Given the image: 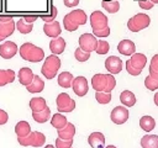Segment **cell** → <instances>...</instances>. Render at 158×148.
Here are the masks:
<instances>
[{"mask_svg":"<svg viewBox=\"0 0 158 148\" xmlns=\"http://www.w3.org/2000/svg\"><path fill=\"white\" fill-rule=\"evenodd\" d=\"M67 122H68V121H67V117L63 116V115H60L59 112L56 113V115H53L52 118H51V125H52L54 128H57V130L63 128V127L67 125Z\"/></svg>","mask_w":158,"mask_h":148,"instance_id":"obj_31","label":"cell"},{"mask_svg":"<svg viewBox=\"0 0 158 148\" xmlns=\"http://www.w3.org/2000/svg\"><path fill=\"white\" fill-rule=\"evenodd\" d=\"M57 132H58V138L64 139V141H69V139H73V137L75 134V127L73 123L67 122V125L63 128L57 130Z\"/></svg>","mask_w":158,"mask_h":148,"instance_id":"obj_15","label":"cell"},{"mask_svg":"<svg viewBox=\"0 0 158 148\" xmlns=\"http://www.w3.org/2000/svg\"><path fill=\"white\" fill-rule=\"evenodd\" d=\"M64 48H65V41L62 37H56L49 42V49L54 56L63 53Z\"/></svg>","mask_w":158,"mask_h":148,"instance_id":"obj_18","label":"cell"},{"mask_svg":"<svg viewBox=\"0 0 158 148\" xmlns=\"http://www.w3.org/2000/svg\"><path fill=\"white\" fill-rule=\"evenodd\" d=\"M116 86V80L111 74H106V85L104 88V92H111L114 88Z\"/></svg>","mask_w":158,"mask_h":148,"instance_id":"obj_37","label":"cell"},{"mask_svg":"<svg viewBox=\"0 0 158 148\" xmlns=\"http://www.w3.org/2000/svg\"><path fill=\"white\" fill-rule=\"evenodd\" d=\"M33 75H35V74H33L32 69H30V68H27V67L21 68V69L19 70V74H17L20 84H22V85H25V86H27V85L31 84V81H32V79H33Z\"/></svg>","mask_w":158,"mask_h":148,"instance_id":"obj_16","label":"cell"},{"mask_svg":"<svg viewBox=\"0 0 158 148\" xmlns=\"http://www.w3.org/2000/svg\"><path fill=\"white\" fill-rule=\"evenodd\" d=\"M110 35V27H105V28H100V30H93V36L96 37H107Z\"/></svg>","mask_w":158,"mask_h":148,"instance_id":"obj_41","label":"cell"},{"mask_svg":"<svg viewBox=\"0 0 158 148\" xmlns=\"http://www.w3.org/2000/svg\"><path fill=\"white\" fill-rule=\"evenodd\" d=\"M15 80V72L12 69L2 70L0 69V86L6 85L7 83H12Z\"/></svg>","mask_w":158,"mask_h":148,"instance_id":"obj_27","label":"cell"},{"mask_svg":"<svg viewBox=\"0 0 158 148\" xmlns=\"http://www.w3.org/2000/svg\"><path fill=\"white\" fill-rule=\"evenodd\" d=\"M144 85L148 90H157L158 89V79H154V78L148 75L144 79Z\"/></svg>","mask_w":158,"mask_h":148,"instance_id":"obj_39","label":"cell"},{"mask_svg":"<svg viewBox=\"0 0 158 148\" xmlns=\"http://www.w3.org/2000/svg\"><path fill=\"white\" fill-rule=\"evenodd\" d=\"M157 99H158V94H156V95H154V102H156V105L158 104V100H157Z\"/></svg>","mask_w":158,"mask_h":148,"instance_id":"obj_50","label":"cell"},{"mask_svg":"<svg viewBox=\"0 0 158 148\" xmlns=\"http://www.w3.org/2000/svg\"><path fill=\"white\" fill-rule=\"evenodd\" d=\"M46 106H47V104L43 97H32L30 100V109L32 110V112L42 111Z\"/></svg>","mask_w":158,"mask_h":148,"instance_id":"obj_29","label":"cell"},{"mask_svg":"<svg viewBox=\"0 0 158 148\" xmlns=\"http://www.w3.org/2000/svg\"><path fill=\"white\" fill-rule=\"evenodd\" d=\"M89 20H90V25H91V28L93 30H100V28L107 27V17L101 11H94V12H91Z\"/></svg>","mask_w":158,"mask_h":148,"instance_id":"obj_6","label":"cell"},{"mask_svg":"<svg viewBox=\"0 0 158 148\" xmlns=\"http://www.w3.org/2000/svg\"><path fill=\"white\" fill-rule=\"evenodd\" d=\"M106 85V74H95L91 78V86L95 91H104V88Z\"/></svg>","mask_w":158,"mask_h":148,"instance_id":"obj_19","label":"cell"},{"mask_svg":"<svg viewBox=\"0 0 158 148\" xmlns=\"http://www.w3.org/2000/svg\"><path fill=\"white\" fill-rule=\"evenodd\" d=\"M37 18H38L37 16H32V15H31V16H23V17H22V20H23L26 23H32V22L36 21Z\"/></svg>","mask_w":158,"mask_h":148,"instance_id":"obj_48","label":"cell"},{"mask_svg":"<svg viewBox=\"0 0 158 148\" xmlns=\"http://www.w3.org/2000/svg\"><path fill=\"white\" fill-rule=\"evenodd\" d=\"M117 51L123 56H132L136 53V46L131 39H122L117 44Z\"/></svg>","mask_w":158,"mask_h":148,"instance_id":"obj_13","label":"cell"},{"mask_svg":"<svg viewBox=\"0 0 158 148\" xmlns=\"http://www.w3.org/2000/svg\"><path fill=\"white\" fill-rule=\"evenodd\" d=\"M152 4H158V0H149Z\"/></svg>","mask_w":158,"mask_h":148,"instance_id":"obj_51","label":"cell"},{"mask_svg":"<svg viewBox=\"0 0 158 148\" xmlns=\"http://www.w3.org/2000/svg\"><path fill=\"white\" fill-rule=\"evenodd\" d=\"M15 31V22L14 20L9 21V22H0V36L5 39L9 36H11Z\"/></svg>","mask_w":158,"mask_h":148,"instance_id":"obj_23","label":"cell"},{"mask_svg":"<svg viewBox=\"0 0 158 148\" xmlns=\"http://www.w3.org/2000/svg\"><path fill=\"white\" fill-rule=\"evenodd\" d=\"M79 1L80 0H64V5L67 7H74V6H77L79 4Z\"/></svg>","mask_w":158,"mask_h":148,"instance_id":"obj_47","label":"cell"},{"mask_svg":"<svg viewBox=\"0 0 158 148\" xmlns=\"http://www.w3.org/2000/svg\"><path fill=\"white\" fill-rule=\"evenodd\" d=\"M104 148H116V147H115V146H111V144H110V146H106V147H104Z\"/></svg>","mask_w":158,"mask_h":148,"instance_id":"obj_52","label":"cell"},{"mask_svg":"<svg viewBox=\"0 0 158 148\" xmlns=\"http://www.w3.org/2000/svg\"><path fill=\"white\" fill-rule=\"evenodd\" d=\"M26 89L30 91V92H41L43 89H44V81L40 78V75H33V79L31 81L30 85L26 86Z\"/></svg>","mask_w":158,"mask_h":148,"instance_id":"obj_20","label":"cell"},{"mask_svg":"<svg viewBox=\"0 0 158 148\" xmlns=\"http://www.w3.org/2000/svg\"><path fill=\"white\" fill-rule=\"evenodd\" d=\"M15 133L17 134V137H26L31 133V126L28 122L26 121H20L16 123L15 126Z\"/></svg>","mask_w":158,"mask_h":148,"instance_id":"obj_24","label":"cell"},{"mask_svg":"<svg viewBox=\"0 0 158 148\" xmlns=\"http://www.w3.org/2000/svg\"><path fill=\"white\" fill-rule=\"evenodd\" d=\"M149 76L158 79V54L153 56L149 64Z\"/></svg>","mask_w":158,"mask_h":148,"instance_id":"obj_34","label":"cell"},{"mask_svg":"<svg viewBox=\"0 0 158 148\" xmlns=\"http://www.w3.org/2000/svg\"><path fill=\"white\" fill-rule=\"evenodd\" d=\"M105 68L111 74H118L122 70V60L116 56H110L105 59Z\"/></svg>","mask_w":158,"mask_h":148,"instance_id":"obj_9","label":"cell"},{"mask_svg":"<svg viewBox=\"0 0 158 148\" xmlns=\"http://www.w3.org/2000/svg\"><path fill=\"white\" fill-rule=\"evenodd\" d=\"M136 1H144V0H136Z\"/></svg>","mask_w":158,"mask_h":148,"instance_id":"obj_56","label":"cell"},{"mask_svg":"<svg viewBox=\"0 0 158 148\" xmlns=\"http://www.w3.org/2000/svg\"><path fill=\"white\" fill-rule=\"evenodd\" d=\"M11 20H12L11 16H0V22H9Z\"/></svg>","mask_w":158,"mask_h":148,"instance_id":"obj_49","label":"cell"},{"mask_svg":"<svg viewBox=\"0 0 158 148\" xmlns=\"http://www.w3.org/2000/svg\"><path fill=\"white\" fill-rule=\"evenodd\" d=\"M138 5H139V7H142L143 10H149V9L153 7L154 4H152L149 0H144V1H138Z\"/></svg>","mask_w":158,"mask_h":148,"instance_id":"obj_45","label":"cell"},{"mask_svg":"<svg viewBox=\"0 0 158 148\" xmlns=\"http://www.w3.org/2000/svg\"><path fill=\"white\" fill-rule=\"evenodd\" d=\"M101 6L102 9H105L109 14H115L120 9V2L117 0H114V1H102L101 2Z\"/></svg>","mask_w":158,"mask_h":148,"instance_id":"obj_32","label":"cell"},{"mask_svg":"<svg viewBox=\"0 0 158 148\" xmlns=\"http://www.w3.org/2000/svg\"><path fill=\"white\" fill-rule=\"evenodd\" d=\"M17 141H19V143H20L21 146H23V147H28V146L31 144L30 134L26 136V137H17Z\"/></svg>","mask_w":158,"mask_h":148,"instance_id":"obj_44","label":"cell"},{"mask_svg":"<svg viewBox=\"0 0 158 148\" xmlns=\"http://www.w3.org/2000/svg\"><path fill=\"white\" fill-rule=\"evenodd\" d=\"M56 102L59 112H72L75 109V101L67 92H60L57 96Z\"/></svg>","mask_w":158,"mask_h":148,"instance_id":"obj_4","label":"cell"},{"mask_svg":"<svg viewBox=\"0 0 158 148\" xmlns=\"http://www.w3.org/2000/svg\"><path fill=\"white\" fill-rule=\"evenodd\" d=\"M95 99L99 104H109L111 101V92H104V91H96Z\"/></svg>","mask_w":158,"mask_h":148,"instance_id":"obj_36","label":"cell"},{"mask_svg":"<svg viewBox=\"0 0 158 148\" xmlns=\"http://www.w3.org/2000/svg\"><path fill=\"white\" fill-rule=\"evenodd\" d=\"M64 17H65L68 21H70V22H72L74 26H77V27H79L80 25L86 23V21H88V16H86V14H85L83 10H80V9L70 11V12L67 14Z\"/></svg>","mask_w":158,"mask_h":148,"instance_id":"obj_8","label":"cell"},{"mask_svg":"<svg viewBox=\"0 0 158 148\" xmlns=\"http://www.w3.org/2000/svg\"><path fill=\"white\" fill-rule=\"evenodd\" d=\"M102 1H114V0H102Z\"/></svg>","mask_w":158,"mask_h":148,"instance_id":"obj_55","label":"cell"},{"mask_svg":"<svg viewBox=\"0 0 158 148\" xmlns=\"http://www.w3.org/2000/svg\"><path fill=\"white\" fill-rule=\"evenodd\" d=\"M7 120H9V115H7V112L0 109V125L6 123V122H7Z\"/></svg>","mask_w":158,"mask_h":148,"instance_id":"obj_46","label":"cell"},{"mask_svg":"<svg viewBox=\"0 0 158 148\" xmlns=\"http://www.w3.org/2000/svg\"><path fill=\"white\" fill-rule=\"evenodd\" d=\"M74 57H75V59L78 60V62H86L89 58H90V53H88V52H84V51H81L79 47L75 49V52H74Z\"/></svg>","mask_w":158,"mask_h":148,"instance_id":"obj_38","label":"cell"},{"mask_svg":"<svg viewBox=\"0 0 158 148\" xmlns=\"http://www.w3.org/2000/svg\"><path fill=\"white\" fill-rule=\"evenodd\" d=\"M49 116H51V109L49 107H44L42 111H38V112H32V118L36 121V122H40V123H44L49 120Z\"/></svg>","mask_w":158,"mask_h":148,"instance_id":"obj_26","label":"cell"},{"mask_svg":"<svg viewBox=\"0 0 158 148\" xmlns=\"http://www.w3.org/2000/svg\"><path fill=\"white\" fill-rule=\"evenodd\" d=\"M149 23H151V18H149L148 15H146V14H136L135 16H132L128 20L127 27L132 32H138V31L148 27Z\"/></svg>","mask_w":158,"mask_h":148,"instance_id":"obj_3","label":"cell"},{"mask_svg":"<svg viewBox=\"0 0 158 148\" xmlns=\"http://www.w3.org/2000/svg\"><path fill=\"white\" fill-rule=\"evenodd\" d=\"M30 138H31V144L32 147H36V148H40L46 142V137L43 133L38 132V131H33L30 133Z\"/></svg>","mask_w":158,"mask_h":148,"instance_id":"obj_25","label":"cell"},{"mask_svg":"<svg viewBox=\"0 0 158 148\" xmlns=\"http://www.w3.org/2000/svg\"><path fill=\"white\" fill-rule=\"evenodd\" d=\"M88 142L91 146V148H104L105 147V137L101 132L90 133V136L88 138Z\"/></svg>","mask_w":158,"mask_h":148,"instance_id":"obj_17","label":"cell"},{"mask_svg":"<svg viewBox=\"0 0 158 148\" xmlns=\"http://www.w3.org/2000/svg\"><path fill=\"white\" fill-rule=\"evenodd\" d=\"M109 49H110L109 42H106V41H104V39H99V41L96 42L95 52H96L98 54H106V53L109 52Z\"/></svg>","mask_w":158,"mask_h":148,"instance_id":"obj_35","label":"cell"},{"mask_svg":"<svg viewBox=\"0 0 158 148\" xmlns=\"http://www.w3.org/2000/svg\"><path fill=\"white\" fill-rule=\"evenodd\" d=\"M59 68H60V59L57 56L52 54V56L46 58V60H44V63L41 68V73L46 79L51 80L56 76Z\"/></svg>","mask_w":158,"mask_h":148,"instance_id":"obj_2","label":"cell"},{"mask_svg":"<svg viewBox=\"0 0 158 148\" xmlns=\"http://www.w3.org/2000/svg\"><path fill=\"white\" fill-rule=\"evenodd\" d=\"M72 88H73V91L78 96H84L88 92V80L81 75L77 76L72 81Z\"/></svg>","mask_w":158,"mask_h":148,"instance_id":"obj_10","label":"cell"},{"mask_svg":"<svg viewBox=\"0 0 158 148\" xmlns=\"http://www.w3.org/2000/svg\"><path fill=\"white\" fill-rule=\"evenodd\" d=\"M1 41H4V38H2L1 36H0V42H1Z\"/></svg>","mask_w":158,"mask_h":148,"instance_id":"obj_54","label":"cell"},{"mask_svg":"<svg viewBox=\"0 0 158 148\" xmlns=\"http://www.w3.org/2000/svg\"><path fill=\"white\" fill-rule=\"evenodd\" d=\"M72 144H73V139L69 141H64L60 138L56 139V148H72Z\"/></svg>","mask_w":158,"mask_h":148,"instance_id":"obj_40","label":"cell"},{"mask_svg":"<svg viewBox=\"0 0 158 148\" xmlns=\"http://www.w3.org/2000/svg\"><path fill=\"white\" fill-rule=\"evenodd\" d=\"M19 48H17V44L15 42H11V41H5L1 46H0V56L4 58V59H10L12 58L16 53H17Z\"/></svg>","mask_w":158,"mask_h":148,"instance_id":"obj_11","label":"cell"},{"mask_svg":"<svg viewBox=\"0 0 158 148\" xmlns=\"http://www.w3.org/2000/svg\"><path fill=\"white\" fill-rule=\"evenodd\" d=\"M43 32L46 33V36L51 37V38H56L59 37L62 28L58 21H52V22H46L43 26Z\"/></svg>","mask_w":158,"mask_h":148,"instance_id":"obj_12","label":"cell"},{"mask_svg":"<svg viewBox=\"0 0 158 148\" xmlns=\"http://www.w3.org/2000/svg\"><path fill=\"white\" fill-rule=\"evenodd\" d=\"M56 16H57V7H56V6H52V14H51V15H48V16L42 15V16H41V18H42L44 22H52V21H54Z\"/></svg>","mask_w":158,"mask_h":148,"instance_id":"obj_42","label":"cell"},{"mask_svg":"<svg viewBox=\"0 0 158 148\" xmlns=\"http://www.w3.org/2000/svg\"><path fill=\"white\" fill-rule=\"evenodd\" d=\"M139 126H141V128H142L143 131L149 132V131H152V130L156 127V121H154L153 117L146 115V116H142V117H141V120H139Z\"/></svg>","mask_w":158,"mask_h":148,"instance_id":"obj_30","label":"cell"},{"mask_svg":"<svg viewBox=\"0 0 158 148\" xmlns=\"http://www.w3.org/2000/svg\"><path fill=\"white\" fill-rule=\"evenodd\" d=\"M128 63L135 69L142 70L144 68V65L147 64V57L144 54H142V53H133L131 56V59H128Z\"/></svg>","mask_w":158,"mask_h":148,"instance_id":"obj_14","label":"cell"},{"mask_svg":"<svg viewBox=\"0 0 158 148\" xmlns=\"http://www.w3.org/2000/svg\"><path fill=\"white\" fill-rule=\"evenodd\" d=\"M142 148H158V136L157 134H146L141 138Z\"/></svg>","mask_w":158,"mask_h":148,"instance_id":"obj_21","label":"cell"},{"mask_svg":"<svg viewBox=\"0 0 158 148\" xmlns=\"http://www.w3.org/2000/svg\"><path fill=\"white\" fill-rule=\"evenodd\" d=\"M15 27L17 28V31L20 32V33H23V35H26V33H30L31 31H32V28H33V26H32V23H26L22 18H20L16 23H15Z\"/></svg>","mask_w":158,"mask_h":148,"instance_id":"obj_33","label":"cell"},{"mask_svg":"<svg viewBox=\"0 0 158 148\" xmlns=\"http://www.w3.org/2000/svg\"><path fill=\"white\" fill-rule=\"evenodd\" d=\"M128 116H130L128 110L126 107H123V106H116V107H114V110L111 111V115H110L111 121L114 123H116V125L125 123L128 120Z\"/></svg>","mask_w":158,"mask_h":148,"instance_id":"obj_7","label":"cell"},{"mask_svg":"<svg viewBox=\"0 0 158 148\" xmlns=\"http://www.w3.org/2000/svg\"><path fill=\"white\" fill-rule=\"evenodd\" d=\"M19 52H20L21 58L25 59V60H27V62L36 63V62H40V60H42L44 58L43 49L40 48V47H37V46H35L33 43H30V42L23 43L20 47Z\"/></svg>","mask_w":158,"mask_h":148,"instance_id":"obj_1","label":"cell"},{"mask_svg":"<svg viewBox=\"0 0 158 148\" xmlns=\"http://www.w3.org/2000/svg\"><path fill=\"white\" fill-rule=\"evenodd\" d=\"M120 101L122 102V105H125L126 107H131L136 104V96L132 91L130 90H123L120 94Z\"/></svg>","mask_w":158,"mask_h":148,"instance_id":"obj_22","label":"cell"},{"mask_svg":"<svg viewBox=\"0 0 158 148\" xmlns=\"http://www.w3.org/2000/svg\"><path fill=\"white\" fill-rule=\"evenodd\" d=\"M79 48L84 52H93L95 51L96 48V42L98 39L95 38V36H93L91 33H83L80 37H79Z\"/></svg>","mask_w":158,"mask_h":148,"instance_id":"obj_5","label":"cell"},{"mask_svg":"<svg viewBox=\"0 0 158 148\" xmlns=\"http://www.w3.org/2000/svg\"><path fill=\"white\" fill-rule=\"evenodd\" d=\"M44 148H56V147H53V146H51V144H48V146H46Z\"/></svg>","mask_w":158,"mask_h":148,"instance_id":"obj_53","label":"cell"},{"mask_svg":"<svg viewBox=\"0 0 158 148\" xmlns=\"http://www.w3.org/2000/svg\"><path fill=\"white\" fill-rule=\"evenodd\" d=\"M126 70H127V73L128 74H131V75H139L141 73H142V70H138V69H135L133 67H131V64L128 63V60L126 62Z\"/></svg>","mask_w":158,"mask_h":148,"instance_id":"obj_43","label":"cell"},{"mask_svg":"<svg viewBox=\"0 0 158 148\" xmlns=\"http://www.w3.org/2000/svg\"><path fill=\"white\" fill-rule=\"evenodd\" d=\"M73 75L69 72H62L58 75V84L62 88H70L72 86V81H73Z\"/></svg>","mask_w":158,"mask_h":148,"instance_id":"obj_28","label":"cell"}]
</instances>
